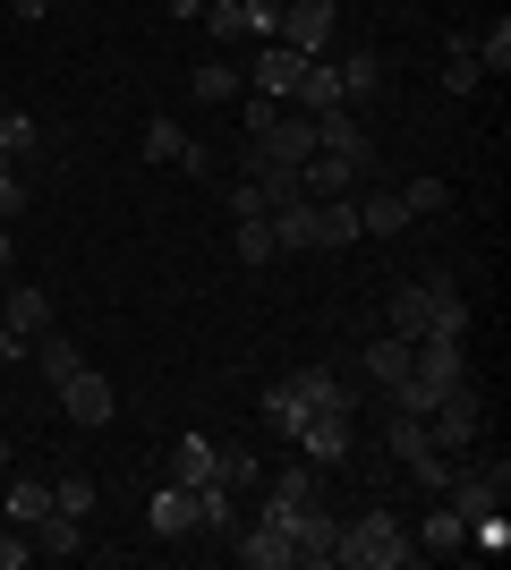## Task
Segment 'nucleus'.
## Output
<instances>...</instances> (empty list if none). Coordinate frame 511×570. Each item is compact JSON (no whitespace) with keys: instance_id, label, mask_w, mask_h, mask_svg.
Instances as JSON below:
<instances>
[{"instance_id":"nucleus-23","label":"nucleus","mask_w":511,"mask_h":570,"mask_svg":"<svg viewBox=\"0 0 511 570\" xmlns=\"http://www.w3.org/2000/svg\"><path fill=\"white\" fill-rule=\"evenodd\" d=\"M316 205V247H358V205L350 196H307Z\"/></svg>"},{"instance_id":"nucleus-26","label":"nucleus","mask_w":511,"mask_h":570,"mask_svg":"<svg viewBox=\"0 0 511 570\" xmlns=\"http://www.w3.org/2000/svg\"><path fill=\"white\" fill-rule=\"evenodd\" d=\"M196 494V528H214V537H230L239 528V502H230V485L222 476H205V485H188Z\"/></svg>"},{"instance_id":"nucleus-2","label":"nucleus","mask_w":511,"mask_h":570,"mask_svg":"<svg viewBox=\"0 0 511 570\" xmlns=\"http://www.w3.org/2000/svg\"><path fill=\"white\" fill-rule=\"evenodd\" d=\"M426 434H435V443H443V452H452V460H461L469 452V443H478V434H487V392H478V383H452V392H443V401L435 409H426Z\"/></svg>"},{"instance_id":"nucleus-4","label":"nucleus","mask_w":511,"mask_h":570,"mask_svg":"<svg viewBox=\"0 0 511 570\" xmlns=\"http://www.w3.org/2000/svg\"><path fill=\"white\" fill-rule=\"evenodd\" d=\"M282 537H291V570H298V562L316 570V562H333V546H341V511L316 494L307 511H291V520H282Z\"/></svg>"},{"instance_id":"nucleus-33","label":"nucleus","mask_w":511,"mask_h":570,"mask_svg":"<svg viewBox=\"0 0 511 570\" xmlns=\"http://www.w3.org/2000/svg\"><path fill=\"white\" fill-rule=\"evenodd\" d=\"M35 553H86V520H69V511H51V520L35 528Z\"/></svg>"},{"instance_id":"nucleus-6","label":"nucleus","mask_w":511,"mask_h":570,"mask_svg":"<svg viewBox=\"0 0 511 570\" xmlns=\"http://www.w3.org/2000/svg\"><path fill=\"white\" fill-rule=\"evenodd\" d=\"M350 443H358V409H316V417L298 426L291 452L316 460V469H341V460H350Z\"/></svg>"},{"instance_id":"nucleus-29","label":"nucleus","mask_w":511,"mask_h":570,"mask_svg":"<svg viewBox=\"0 0 511 570\" xmlns=\"http://www.w3.org/2000/svg\"><path fill=\"white\" fill-rule=\"evenodd\" d=\"M35 357H43V383H51V392L86 366V357H77V341H60V333H35Z\"/></svg>"},{"instance_id":"nucleus-45","label":"nucleus","mask_w":511,"mask_h":570,"mask_svg":"<svg viewBox=\"0 0 511 570\" xmlns=\"http://www.w3.org/2000/svg\"><path fill=\"white\" fill-rule=\"evenodd\" d=\"M9 9H18L26 26H35V18H51V0H9Z\"/></svg>"},{"instance_id":"nucleus-37","label":"nucleus","mask_w":511,"mask_h":570,"mask_svg":"<svg viewBox=\"0 0 511 570\" xmlns=\"http://www.w3.org/2000/svg\"><path fill=\"white\" fill-rule=\"evenodd\" d=\"M205 26H214V43H247V9L239 0H205Z\"/></svg>"},{"instance_id":"nucleus-12","label":"nucleus","mask_w":511,"mask_h":570,"mask_svg":"<svg viewBox=\"0 0 511 570\" xmlns=\"http://www.w3.org/2000/svg\"><path fill=\"white\" fill-rule=\"evenodd\" d=\"M256 417H265L273 443H298V426L316 417V401H307V383H298V375H282V383H265V409H256Z\"/></svg>"},{"instance_id":"nucleus-14","label":"nucleus","mask_w":511,"mask_h":570,"mask_svg":"<svg viewBox=\"0 0 511 570\" xmlns=\"http://www.w3.org/2000/svg\"><path fill=\"white\" fill-rule=\"evenodd\" d=\"M146 528H154V537H196V494L163 476V485L146 494Z\"/></svg>"},{"instance_id":"nucleus-48","label":"nucleus","mask_w":511,"mask_h":570,"mask_svg":"<svg viewBox=\"0 0 511 570\" xmlns=\"http://www.w3.org/2000/svg\"><path fill=\"white\" fill-rule=\"evenodd\" d=\"M0 170H9V154H0Z\"/></svg>"},{"instance_id":"nucleus-31","label":"nucleus","mask_w":511,"mask_h":570,"mask_svg":"<svg viewBox=\"0 0 511 570\" xmlns=\"http://www.w3.org/2000/svg\"><path fill=\"white\" fill-rule=\"evenodd\" d=\"M35 145H43V128H35V111H18V102H9V111H0V154H9V163H26Z\"/></svg>"},{"instance_id":"nucleus-18","label":"nucleus","mask_w":511,"mask_h":570,"mask_svg":"<svg viewBox=\"0 0 511 570\" xmlns=\"http://www.w3.org/2000/svg\"><path fill=\"white\" fill-rule=\"evenodd\" d=\"M298 196H358V170L341 163V154H307V163H298Z\"/></svg>"},{"instance_id":"nucleus-20","label":"nucleus","mask_w":511,"mask_h":570,"mask_svg":"<svg viewBox=\"0 0 511 570\" xmlns=\"http://www.w3.org/2000/svg\"><path fill=\"white\" fill-rule=\"evenodd\" d=\"M333 69H341V102H375V95H384V51H341V60H333Z\"/></svg>"},{"instance_id":"nucleus-3","label":"nucleus","mask_w":511,"mask_h":570,"mask_svg":"<svg viewBox=\"0 0 511 570\" xmlns=\"http://www.w3.org/2000/svg\"><path fill=\"white\" fill-rule=\"evenodd\" d=\"M307 154H316V119L291 111V102H282V119H273L265 137H247V170H298Z\"/></svg>"},{"instance_id":"nucleus-11","label":"nucleus","mask_w":511,"mask_h":570,"mask_svg":"<svg viewBox=\"0 0 511 570\" xmlns=\"http://www.w3.org/2000/svg\"><path fill=\"white\" fill-rule=\"evenodd\" d=\"M316 494H324V469H316V460H298V469L265 476V511H256V520H273V528H282L291 511H307Z\"/></svg>"},{"instance_id":"nucleus-30","label":"nucleus","mask_w":511,"mask_h":570,"mask_svg":"<svg viewBox=\"0 0 511 570\" xmlns=\"http://www.w3.org/2000/svg\"><path fill=\"white\" fill-rule=\"evenodd\" d=\"M230 247H239V264H273V256H282V247H273V222H265V214H239Z\"/></svg>"},{"instance_id":"nucleus-16","label":"nucleus","mask_w":511,"mask_h":570,"mask_svg":"<svg viewBox=\"0 0 511 570\" xmlns=\"http://www.w3.org/2000/svg\"><path fill=\"white\" fill-rule=\"evenodd\" d=\"M0 520L35 537V528L51 520V485H43V476H9V494H0Z\"/></svg>"},{"instance_id":"nucleus-1","label":"nucleus","mask_w":511,"mask_h":570,"mask_svg":"<svg viewBox=\"0 0 511 570\" xmlns=\"http://www.w3.org/2000/svg\"><path fill=\"white\" fill-rule=\"evenodd\" d=\"M333 562H341V570H410V562H417L410 520H392L384 502H375V511H350V520H341Z\"/></svg>"},{"instance_id":"nucleus-15","label":"nucleus","mask_w":511,"mask_h":570,"mask_svg":"<svg viewBox=\"0 0 511 570\" xmlns=\"http://www.w3.org/2000/svg\"><path fill=\"white\" fill-rule=\"evenodd\" d=\"M298 69H307V51H291V43H265V51H256V69H247V86H256V95H273V102H291Z\"/></svg>"},{"instance_id":"nucleus-47","label":"nucleus","mask_w":511,"mask_h":570,"mask_svg":"<svg viewBox=\"0 0 511 570\" xmlns=\"http://www.w3.org/2000/svg\"><path fill=\"white\" fill-rule=\"evenodd\" d=\"M0 469H9V434H0Z\"/></svg>"},{"instance_id":"nucleus-46","label":"nucleus","mask_w":511,"mask_h":570,"mask_svg":"<svg viewBox=\"0 0 511 570\" xmlns=\"http://www.w3.org/2000/svg\"><path fill=\"white\" fill-rule=\"evenodd\" d=\"M170 18H205V0H163Z\"/></svg>"},{"instance_id":"nucleus-38","label":"nucleus","mask_w":511,"mask_h":570,"mask_svg":"<svg viewBox=\"0 0 511 570\" xmlns=\"http://www.w3.org/2000/svg\"><path fill=\"white\" fill-rule=\"evenodd\" d=\"M51 511L86 520V511H95V476H60V485H51Z\"/></svg>"},{"instance_id":"nucleus-49","label":"nucleus","mask_w":511,"mask_h":570,"mask_svg":"<svg viewBox=\"0 0 511 570\" xmlns=\"http://www.w3.org/2000/svg\"><path fill=\"white\" fill-rule=\"evenodd\" d=\"M0 111H9V102H0Z\"/></svg>"},{"instance_id":"nucleus-21","label":"nucleus","mask_w":511,"mask_h":570,"mask_svg":"<svg viewBox=\"0 0 511 570\" xmlns=\"http://www.w3.org/2000/svg\"><path fill=\"white\" fill-rule=\"evenodd\" d=\"M358 366H366V383H375V392H392V383L410 375V341H401V333H375V341L358 350Z\"/></svg>"},{"instance_id":"nucleus-36","label":"nucleus","mask_w":511,"mask_h":570,"mask_svg":"<svg viewBox=\"0 0 511 570\" xmlns=\"http://www.w3.org/2000/svg\"><path fill=\"white\" fill-rule=\"evenodd\" d=\"M214 476L222 485H256V452L247 443H214Z\"/></svg>"},{"instance_id":"nucleus-22","label":"nucleus","mask_w":511,"mask_h":570,"mask_svg":"<svg viewBox=\"0 0 511 570\" xmlns=\"http://www.w3.org/2000/svg\"><path fill=\"white\" fill-rule=\"evenodd\" d=\"M163 476L170 485H205V476H214V434H179L170 460H163Z\"/></svg>"},{"instance_id":"nucleus-7","label":"nucleus","mask_w":511,"mask_h":570,"mask_svg":"<svg viewBox=\"0 0 511 570\" xmlns=\"http://www.w3.org/2000/svg\"><path fill=\"white\" fill-rule=\"evenodd\" d=\"M443 494H452V511H461V520H487V511H503V502H511V460L452 469V485H443Z\"/></svg>"},{"instance_id":"nucleus-25","label":"nucleus","mask_w":511,"mask_h":570,"mask_svg":"<svg viewBox=\"0 0 511 570\" xmlns=\"http://www.w3.org/2000/svg\"><path fill=\"white\" fill-rule=\"evenodd\" d=\"M273 247H282V256H298V247H316V205H307V196H298V205H273Z\"/></svg>"},{"instance_id":"nucleus-27","label":"nucleus","mask_w":511,"mask_h":570,"mask_svg":"<svg viewBox=\"0 0 511 570\" xmlns=\"http://www.w3.org/2000/svg\"><path fill=\"white\" fill-rule=\"evenodd\" d=\"M478 43H469V35H443V95H469V86H478Z\"/></svg>"},{"instance_id":"nucleus-5","label":"nucleus","mask_w":511,"mask_h":570,"mask_svg":"<svg viewBox=\"0 0 511 570\" xmlns=\"http://www.w3.org/2000/svg\"><path fill=\"white\" fill-rule=\"evenodd\" d=\"M333 26H341V0H282V35H273V43L324 60V51H333Z\"/></svg>"},{"instance_id":"nucleus-41","label":"nucleus","mask_w":511,"mask_h":570,"mask_svg":"<svg viewBox=\"0 0 511 570\" xmlns=\"http://www.w3.org/2000/svg\"><path fill=\"white\" fill-rule=\"evenodd\" d=\"M239 9H247V35H265V43L282 35V0H239Z\"/></svg>"},{"instance_id":"nucleus-10","label":"nucleus","mask_w":511,"mask_h":570,"mask_svg":"<svg viewBox=\"0 0 511 570\" xmlns=\"http://www.w3.org/2000/svg\"><path fill=\"white\" fill-rule=\"evenodd\" d=\"M60 409H69L77 426H111V417H120V392H111V375H95V366H77V375L60 383Z\"/></svg>"},{"instance_id":"nucleus-13","label":"nucleus","mask_w":511,"mask_h":570,"mask_svg":"<svg viewBox=\"0 0 511 570\" xmlns=\"http://www.w3.org/2000/svg\"><path fill=\"white\" fill-rule=\"evenodd\" d=\"M230 553H239L247 570H291V537L273 520H247V528H230Z\"/></svg>"},{"instance_id":"nucleus-19","label":"nucleus","mask_w":511,"mask_h":570,"mask_svg":"<svg viewBox=\"0 0 511 570\" xmlns=\"http://www.w3.org/2000/svg\"><path fill=\"white\" fill-rule=\"evenodd\" d=\"M401 230H410L401 188H366V196H358V238H401Z\"/></svg>"},{"instance_id":"nucleus-28","label":"nucleus","mask_w":511,"mask_h":570,"mask_svg":"<svg viewBox=\"0 0 511 570\" xmlns=\"http://www.w3.org/2000/svg\"><path fill=\"white\" fill-rule=\"evenodd\" d=\"M247 86V69H230V60H205V69H188V95L196 102H230Z\"/></svg>"},{"instance_id":"nucleus-40","label":"nucleus","mask_w":511,"mask_h":570,"mask_svg":"<svg viewBox=\"0 0 511 570\" xmlns=\"http://www.w3.org/2000/svg\"><path fill=\"white\" fill-rule=\"evenodd\" d=\"M35 562V537H26V528H9L0 520V570H26Z\"/></svg>"},{"instance_id":"nucleus-39","label":"nucleus","mask_w":511,"mask_h":570,"mask_svg":"<svg viewBox=\"0 0 511 570\" xmlns=\"http://www.w3.org/2000/svg\"><path fill=\"white\" fill-rule=\"evenodd\" d=\"M469 546H478V553H511V520H503V511L469 520Z\"/></svg>"},{"instance_id":"nucleus-42","label":"nucleus","mask_w":511,"mask_h":570,"mask_svg":"<svg viewBox=\"0 0 511 570\" xmlns=\"http://www.w3.org/2000/svg\"><path fill=\"white\" fill-rule=\"evenodd\" d=\"M18 214H26V170L9 163V170H0V222H18Z\"/></svg>"},{"instance_id":"nucleus-8","label":"nucleus","mask_w":511,"mask_h":570,"mask_svg":"<svg viewBox=\"0 0 511 570\" xmlns=\"http://www.w3.org/2000/svg\"><path fill=\"white\" fill-rule=\"evenodd\" d=\"M307 119H316V145H324V154H341L358 179L375 170V137L358 128V102H333V111H307Z\"/></svg>"},{"instance_id":"nucleus-9","label":"nucleus","mask_w":511,"mask_h":570,"mask_svg":"<svg viewBox=\"0 0 511 570\" xmlns=\"http://www.w3.org/2000/svg\"><path fill=\"white\" fill-rule=\"evenodd\" d=\"M35 333H51V289L18 282V289H9V307H0V350H9V357L35 350Z\"/></svg>"},{"instance_id":"nucleus-34","label":"nucleus","mask_w":511,"mask_h":570,"mask_svg":"<svg viewBox=\"0 0 511 570\" xmlns=\"http://www.w3.org/2000/svg\"><path fill=\"white\" fill-rule=\"evenodd\" d=\"M179 154H188V128H170V119H154V128H146V163L179 170Z\"/></svg>"},{"instance_id":"nucleus-35","label":"nucleus","mask_w":511,"mask_h":570,"mask_svg":"<svg viewBox=\"0 0 511 570\" xmlns=\"http://www.w3.org/2000/svg\"><path fill=\"white\" fill-rule=\"evenodd\" d=\"M469 43H478V69H494V77L511 69V18H494L487 35H469Z\"/></svg>"},{"instance_id":"nucleus-32","label":"nucleus","mask_w":511,"mask_h":570,"mask_svg":"<svg viewBox=\"0 0 511 570\" xmlns=\"http://www.w3.org/2000/svg\"><path fill=\"white\" fill-rule=\"evenodd\" d=\"M401 205H410V222H435V214H443V205H452V188H443L435 170H417L410 188H401Z\"/></svg>"},{"instance_id":"nucleus-24","label":"nucleus","mask_w":511,"mask_h":570,"mask_svg":"<svg viewBox=\"0 0 511 570\" xmlns=\"http://www.w3.org/2000/svg\"><path fill=\"white\" fill-rule=\"evenodd\" d=\"M333 102H341V69L333 60H307L298 86H291V111H333Z\"/></svg>"},{"instance_id":"nucleus-17","label":"nucleus","mask_w":511,"mask_h":570,"mask_svg":"<svg viewBox=\"0 0 511 570\" xmlns=\"http://www.w3.org/2000/svg\"><path fill=\"white\" fill-rule=\"evenodd\" d=\"M410 546H417V562H443V553H461V546H469V520L443 502V511H426V528H410Z\"/></svg>"},{"instance_id":"nucleus-43","label":"nucleus","mask_w":511,"mask_h":570,"mask_svg":"<svg viewBox=\"0 0 511 570\" xmlns=\"http://www.w3.org/2000/svg\"><path fill=\"white\" fill-rule=\"evenodd\" d=\"M273 119H282V102H273V95H247V137H265Z\"/></svg>"},{"instance_id":"nucleus-44","label":"nucleus","mask_w":511,"mask_h":570,"mask_svg":"<svg viewBox=\"0 0 511 570\" xmlns=\"http://www.w3.org/2000/svg\"><path fill=\"white\" fill-rule=\"evenodd\" d=\"M9 264H18V230H9V222H0V273H9Z\"/></svg>"}]
</instances>
